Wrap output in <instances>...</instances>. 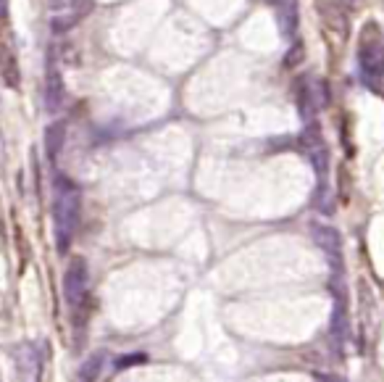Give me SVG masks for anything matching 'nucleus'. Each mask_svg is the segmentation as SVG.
Returning a JSON list of instances; mask_svg holds the SVG:
<instances>
[{
    "label": "nucleus",
    "instance_id": "f257e3e1",
    "mask_svg": "<svg viewBox=\"0 0 384 382\" xmlns=\"http://www.w3.org/2000/svg\"><path fill=\"white\" fill-rule=\"evenodd\" d=\"M79 214H82V192L68 179L58 177L55 182V227H58V251L64 253L79 227Z\"/></svg>",
    "mask_w": 384,
    "mask_h": 382
},
{
    "label": "nucleus",
    "instance_id": "f03ea898",
    "mask_svg": "<svg viewBox=\"0 0 384 382\" xmlns=\"http://www.w3.org/2000/svg\"><path fill=\"white\" fill-rule=\"evenodd\" d=\"M87 288H90V277H87V264L82 259H74L64 272V298L68 306H82L87 298Z\"/></svg>",
    "mask_w": 384,
    "mask_h": 382
},
{
    "label": "nucleus",
    "instance_id": "7ed1b4c3",
    "mask_svg": "<svg viewBox=\"0 0 384 382\" xmlns=\"http://www.w3.org/2000/svg\"><path fill=\"white\" fill-rule=\"evenodd\" d=\"M311 238L329 256L334 272H340L342 269V238H340V232L327 225H311Z\"/></svg>",
    "mask_w": 384,
    "mask_h": 382
},
{
    "label": "nucleus",
    "instance_id": "20e7f679",
    "mask_svg": "<svg viewBox=\"0 0 384 382\" xmlns=\"http://www.w3.org/2000/svg\"><path fill=\"white\" fill-rule=\"evenodd\" d=\"M277 11V24L284 37H292L298 32V0H268Z\"/></svg>",
    "mask_w": 384,
    "mask_h": 382
},
{
    "label": "nucleus",
    "instance_id": "39448f33",
    "mask_svg": "<svg viewBox=\"0 0 384 382\" xmlns=\"http://www.w3.org/2000/svg\"><path fill=\"white\" fill-rule=\"evenodd\" d=\"M64 103V79H61V74L55 66H51L48 71V79H45V108L55 114L58 108Z\"/></svg>",
    "mask_w": 384,
    "mask_h": 382
},
{
    "label": "nucleus",
    "instance_id": "423d86ee",
    "mask_svg": "<svg viewBox=\"0 0 384 382\" xmlns=\"http://www.w3.org/2000/svg\"><path fill=\"white\" fill-rule=\"evenodd\" d=\"M16 366L21 372V377H27V380H37L40 377V359L34 353V346L24 343V346L16 348Z\"/></svg>",
    "mask_w": 384,
    "mask_h": 382
},
{
    "label": "nucleus",
    "instance_id": "0eeeda50",
    "mask_svg": "<svg viewBox=\"0 0 384 382\" xmlns=\"http://www.w3.org/2000/svg\"><path fill=\"white\" fill-rule=\"evenodd\" d=\"M361 69L368 77H382L384 71V45H368L361 48Z\"/></svg>",
    "mask_w": 384,
    "mask_h": 382
},
{
    "label": "nucleus",
    "instance_id": "6e6552de",
    "mask_svg": "<svg viewBox=\"0 0 384 382\" xmlns=\"http://www.w3.org/2000/svg\"><path fill=\"white\" fill-rule=\"evenodd\" d=\"M0 77H3V82L8 87H18V82H21L16 55H14L11 48H5V45H0Z\"/></svg>",
    "mask_w": 384,
    "mask_h": 382
},
{
    "label": "nucleus",
    "instance_id": "1a4fd4ad",
    "mask_svg": "<svg viewBox=\"0 0 384 382\" xmlns=\"http://www.w3.org/2000/svg\"><path fill=\"white\" fill-rule=\"evenodd\" d=\"M64 140H66V124L64 122H53L48 129H45V153L51 161L58 158L61 148H64Z\"/></svg>",
    "mask_w": 384,
    "mask_h": 382
},
{
    "label": "nucleus",
    "instance_id": "9d476101",
    "mask_svg": "<svg viewBox=\"0 0 384 382\" xmlns=\"http://www.w3.org/2000/svg\"><path fill=\"white\" fill-rule=\"evenodd\" d=\"M345 338H348V309H345V301H337L332 314V340L337 346H342Z\"/></svg>",
    "mask_w": 384,
    "mask_h": 382
},
{
    "label": "nucleus",
    "instance_id": "9b49d317",
    "mask_svg": "<svg viewBox=\"0 0 384 382\" xmlns=\"http://www.w3.org/2000/svg\"><path fill=\"white\" fill-rule=\"evenodd\" d=\"M82 21V16L68 5V8H64V11H58L55 16H53L51 21V29L55 32V35H64V32H68V29H74L77 24Z\"/></svg>",
    "mask_w": 384,
    "mask_h": 382
},
{
    "label": "nucleus",
    "instance_id": "f8f14e48",
    "mask_svg": "<svg viewBox=\"0 0 384 382\" xmlns=\"http://www.w3.org/2000/svg\"><path fill=\"white\" fill-rule=\"evenodd\" d=\"M103 366H105V353L103 351H98V353H92L87 361H84L82 366H79V380L90 382V380H98L103 374Z\"/></svg>",
    "mask_w": 384,
    "mask_h": 382
},
{
    "label": "nucleus",
    "instance_id": "ddd939ff",
    "mask_svg": "<svg viewBox=\"0 0 384 382\" xmlns=\"http://www.w3.org/2000/svg\"><path fill=\"white\" fill-rule=\"evenodd\" d=\"M308 92H311V101H313V108L321 111L329 105V85L318 77H308Z\"/></svg>",
    "mask_w": 384,
    "mask_h": 382
},
{
    "label": "nucleus",
    "instance_id": "4468645a",
    "mask_svg": "<svg viewBox=\"0 0 384 382\" xmlns=\"http://www.w3.org/2000/svg\"><path fill=\"white\" fill-rule=\"evenodd\" d=\"M300 142L305 145V151H313L318 145H324V138H321V129H318L316 122H308V127L303 129Z\"/></svg>",
    "mask_w": 384,
    "mask_h": 382
},
{
    "label": "nucleus",
    "instance_id": "2eb2a0df",
    "mask_svg": "<svg viewBox=\"0 0 384 382\" xmlns=\"http://www.w3.org/2000/svg\"><path fill=\"white\" fill-rule=\"evenodd\" d=\"M308 153H311V164H313L318 177H327V169H329V151H327V145H318V148L308 151Z\"/></svg>",
    "mask_w": 384,
    "mask_h": 382
},
{
    "label": "nucleus",
    "instance_id": "dca6fc26",
    "mask_svg": "<svg viewBox=\"0 0 384 382\" xmlns=\"http://www.w3.org/2000/svg\"><path fill=\"white\" fill-rule=\"evenodd\" d=\"M316 209L321 211V214H334V198L332 192H329V188H327V182H321V188H318L316 192Z\"/></svg>",
    "mask_w": 384,
    "mask_h": 382
},
{
    "label": "nucleus",
    "instance_id": "f3484780",
    "mask_svg": "<svg viewBox=\"0 0 384 382\" xmlns=\"http://www.w3.org/2000/svg\"><path fill=\"white\" fill-rule=\"evenodd\" d=\"M303 58H305V45L303 42H295L290 51H287V55H284V66L287 69H295V66H300Z\"/></svg>",
    "mask_w": 384,
    "mask_h": 382
},
{
    "label": "nucleus",
    "instance_id": "a211bd4d",
    "mask_svg": "<svg viewBox=\"0 0 384 382\" xmlns=\"http://www.w3.org/2000/svg\"><path fill=\"white\" fill-rule=\"evenodd\" d=\"M145 361H148V353L137 351V353H129V356H121V359H116V369H129V366L145 364Z\"/></svg>",
    "mask_w": 384,
    "mask_h": 382
},
{
    "label": "nucleus",
    "instance_id": "6ab92c4d",
    "mask_svg": "<svg viewBox=\"0 0 384 382\" xmlns=\"http://www.w3.org/2000/svg\"><path fill=\"white\" fill-rule=\"evenodd\" d=\"M313 380H340L334 374H327V372H313Z\"/></svg>",
    "mask_w": 384,
    "mask_h": 382
},
{
    "label": "nucleus",
    "instance_id": "aec40b11",
    "mask_svg": "<svg viewBox=\"0 0 384 382\" xmlns=\"http://www.w3.org/2000/svg\"><path fill=\"white\" fill-rule=\"evenodd\" d=\"M8 16V0H0V18Z\"/></svg>",
    "mask_w": 384,
    "mask_h": 382
},
{
    "label": "nucleus",
    "instance_id": "412c9836",
    "mask_svg": "<svg viewBox=\"0 0 384 382\" xmlns=\"http://www.w3.org/2000/svg\"><path fill=\"white\" fill-rule=\"evenodd\" d=\"M348 3H355V0H348Z\"/></svg>",
    "mask_w": 384,
    "mask_h": 382
}]
</instances>
